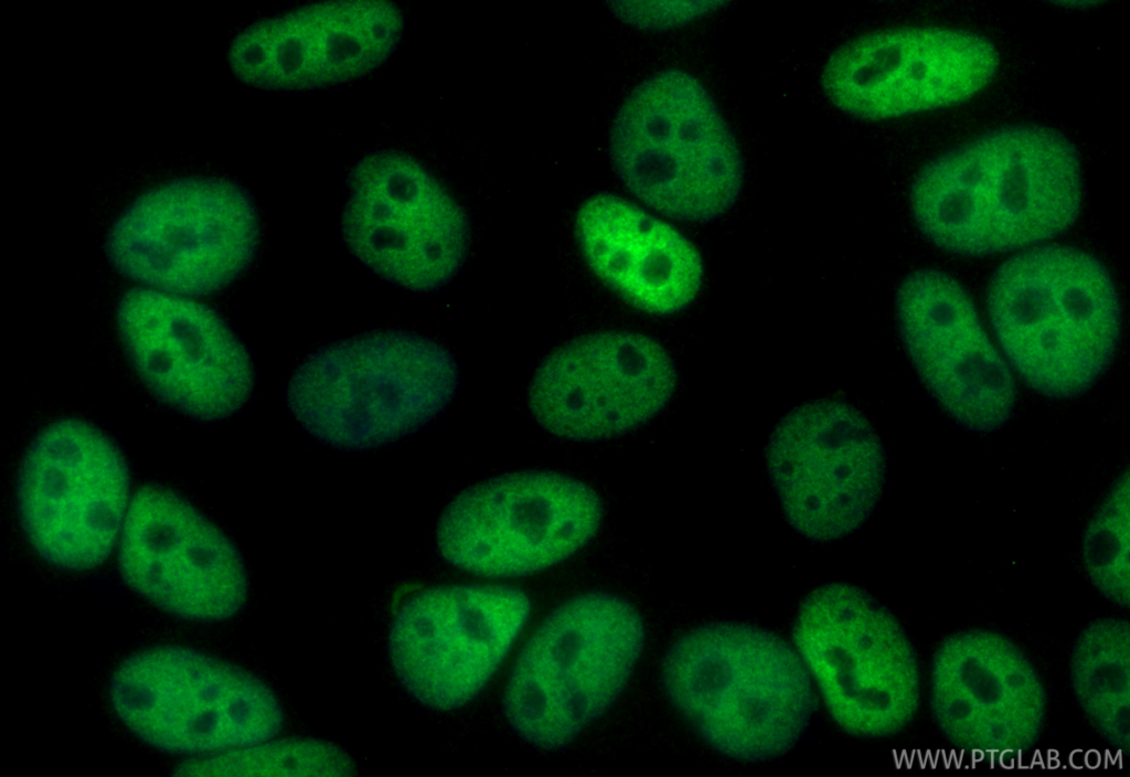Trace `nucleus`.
<instances>
[{
  "mask_svg": "<svg viewBox=\"0 0 1130 777\" xmlns=\"http://www.w3.org/2000/svg\"><path fill=\"white\" fill-rule=\"evenodd\" d=\"M909 205L920 233L966 257L1020 252L1070 228L1083 205L1081 160L1059 130L1010 124L926 162Z\"/></svg>",
  "mask_w": 1130,
  "mask_h": 777,
  "instance_id": "obj_1",
  "label": "nucleus"
},
{
  "mask_svg": "<svg viewBox=\"0 0 1130 777\" xmlns=\"http://www.w3.org/2000/svg\"><path fill=\"white\" fill-rule=\"evenodd\" d=\"M987 312L1009 366L1034 392L1055 400L1095 385L1122 330L1109 270L1095 255L1065 244H1040L1003 262L989 283Z\"/></svg>",
  "mask_w": 1130,
  "mask_h": 777,
  "instance_id": "obj_2",
  "label": "nucleus"
},
{
  "mask_svg": "<svg viewBox=\"0 0 1130 777\" xmlns=\"http://www.w3.org/2000/svg\"><path fill=\"white\" fill-rule=\"evenodd\" d=\"M661 682L696 735L740 762L789 752L817 707L811 678L795 647L739 622H712L679 637L663 657Z\"/></svg>",
  "mask_w": 1130,
  "mask_h": 777,
  "instance_id": "obj_3",
  "label": "nucleus"
},
{
  "mask_svg": "<svg viewBox=\"0 0 1130 777\" xmlns=\"http://www.w3.org/2000/svg\"><path fill=\"white\" fill-rule=\"evenodd\" d=\"M458 386V364L441 343L414 332L381 331L307 356L289 379L287 403L323 445L371 450L426 426Z\"/></svg>",
  "mask_w": 1130,
  "mask_h": 777,
  "instance_id": "obj_4",
  "label": "nucleus"
},
{
  "mask_svg": "<svg viewBox=\"0 0 1130 777\" xmlns=\"http://www.w3.org/2000/svg\"><path fill=\"white\" fill-rule=\"evenodd\" d=\"M609 155L641 205L678 222L716 221L745 184L734 132L706 86L681 68L658 71L632 88L611 123Z\"/></svg>",
  "mask_w": 1130,
  "mask_h": 777,
  "instance_id": "obj_5",
  "label": "nucleus"
},
{
  "mask_svg": "<svg viewBox=\"0 0 1130 777\" xmlns=\"http://www.w3.org/2000/svg\"><path fill=\"white\" fill-rule=\"evenodd\" d=\"M644 642L643 619L625 598L589 592L563 602L514 660L502 695L508 724L536 749L565 747L623 694Z\"/></svg>",
  "mask_w": 1130,
  "mask_h": 777,
  "instance_id": "obj_6",
  "label": "nucleus"
},
{
  "mask_svg": "<svg viewBox=\"0 0 1130 777\" xmlns=\"http://www.w3.org/2000/svg\"><path fill=\"white\" fill-rule=\"evenodd\" d=\"M109 702L139 741L169 754L206 757L279 734L276 693L252 672L184 646L136 651L115 669Z\"/></svg>",
  "mask_w": 1130,
  "mask_h": 777,
  "instance_id": "obj_7",
  "label": "nucleus"
},
{
  "mask_svg": "<svg viewBox=\"0 0 1130 777\" xmlns=\"http://www.w3.org/2000/svg\"><path fill=\"white\" fill-rule=\"evenodd\" d=\"M260 220L237 184L183 175L152 185L116 216L105 242L111 266L146 287L202 297L233 284L253 263Z\"/></svg>",
  "mask_w": 1130,
  "mask_h": 777,
  "instance_id": "obj_8",
  "label": "nucleus"
},
{
  "mask_svg": "<svg viewBox=\"0 0 1130 777\" xmlns=\"http://www.w3.org/2000/svg\"><path fill=\"white\" fill-rule=\"evenodd\" d=\"M792 639L843 731L886 737L915 717L921 696L916 651L893 614L863 589L846 583L815 588L799 607Z\"/></svg>",
  "mask_w": 1130,
  "mask_h": 777,
  "instance_id": "obj_9",
  "label": "nucleus"
},
{
  "mask_svg": "<svg viewBox=\"0 0 1130 777\" xmlns=\"http://www.w3.org/2000/svg\"><path fill=\"white\" fill-rule=\"evenodd\" d=\"M603 502L585 481L550 470L498 475L457 494L443 511L436 545L452 567L518 578L572 557L598 533Z\"/></svg>",
  "mask_w": 1130,
  "mask_h": 777,
  "instance_id": "obj_10",
  "label": "nucleus"
},
{
  "mask_svg": "<svg viewBox=\"0 0 1130 777\" xmlns=\"http://www.w3.org/2000/svg\"><path fill=\"white\" fill-rule=\"evenodd\" d=\"M131 497L121 450L78 418L43 427L26 447L15 480L26 541L42 561L67 572L96 568L110 556Z\"/></svg>",
  "mask_w": 1130,
  "mask_h": 777,
  "instance_id": "obj_11",
  "label": "nucleus"
},
{
  "mask_svg": "<svg viewBox=\"0 0 1130 777\" xmlns=\"http://www.w3.org/2000/svg\"><path fill=\"white\" fill-rule=\"evenodd\" d=\"M520 588L447 584L420 589L395 611L387 637L393 672L415 701L450 712L491 682L531 616Z\"/></svg>",
  "mask_w": 1130,
  "mask_h": 777,
  "instance_id": "obj_12",
  "label": "nucleus"
},
{
  "mask_svg": "<svg viewBox=\"0 0 1130 777\" xmlns=\"http://www.w3.org/2000/svg\"><path fill=\"white\" fill-rule=\"evenodd\" d=\"M342 231L369 269L419 292L449 284L471 242L457 199L419 160L397 150L371 152L352 169Z\"/></svg>",
  "mask_w": 1130,
  "mask_h": 777,
  "instance_id": "obj_13",
  "label": "nucleus"
},
{
  "mask_svg": "<svg viewBox=\"0 0 1130 777\" xmlns=\"http://www.w3.org/2000/svg\"><path fill=\"white\" fill-rule=\"evenodd\" d=\"M766 461L786 520L818 542L859 529L886 482V454L875 428L856 407L834 398L788 412L768 440Z\"/></svg>",
  "mask_w": 1130,
  "mask_h": 777,
  "instance_id": "obj_14",
  "label": "nucleus"
},
{
  "mask_svg": "<svg viewBox=\"0 0 1130 777\" xmlns=\"http://www.w3.org/2000/svg\"><path fill=\"white\" fill-rule=\"evenodd\" d=\"M1000 56L980 33L944 25L873 30L827 60L822 89L842 113L888 120L963 103L995 77Z\"/></svg>",
  "mask_w": 1130,
  "mask_h": 777,
  "instance_id": "obj_15",
  "label": "nucleus"
},
{
  "mask_svg": "<svg viewBox=\"0 0 1130 777\" xmlns=\"http://www.w3.org/2000/svg\"><path fill=\"white\" fill-rule=\"evenodd\" d=\"M116 324L135 373L171 408L217 422L249 400L255 385L249 353L205 304L139 286L119 299Z\"/></svg>",
  "mask_w": 1130,
  "mask_h": 777,
  "instance_id": "obj_16",
  "label": "nucleus"
},
{
  "mask_svg": "<svg viewBox=\"0 0 1130 777\" xmlns=\"http://www.w3.org/2000/svg\"><path fill=\"white\" fill-rule=\"evenodd\" d=\"M116 549L125 584L173 617L225 621L247 602L237 546L172 489L148 485L132 493Z\"/></svg>",
  "mask_w": 1130,
  "mask_h": 777,
  "instance_id": "obj_17",
  "label": "nucleus"
},
{
  "mask_svg": "<svg viewBox=\"0 0 1130 777\" xmlns=\"http://www.w3.org/2000/svg\"><path fill=\"white\" fill-rule=\"evenodd\" d=\"M676 386L674 361L660 342L640 332L605 330L575 338L546 355L531 379L527 402L550 434L596 441L657 417Z\"/></svg>",
  "mask_w": 1130,
  "mask_h": 777,
  "instance_id": "obj_18",
  "label": "nucleus"
},
{
  "mask_svg": "<svg viewBox=\"0 0 1130 777\" xmlns=\"http://www.w3.org/2000/svg\"><path fill=\"white\" fill-rule=\"evenodd\" d=\"M895 311L905 351L945 413L979 434L1004 427L1015 408L1013 374L966 288L920 268L899 284Z\"/></svg>",
  "mask_w": 1130,
  "mask_h": 777,
  "instance_id": "obj_19",
  "label": "nucleus"
},
{
  "mask_svg": "<svg viewBox=\"0 0 1130 777\" xmlns=\"http://www.w3.org/2000/svg\"><path fill=\"white\" fill-rule=\"evenodd\" d=\"M934 721L962 752L1024 753L1047 715V692L1027 654L1010 638L971 628L946 637L929 672Z\"/></svg>",
  "mask_w": 1130,
  "mask_h": 777,
  "instance_id": "obj_20",
  "label": "nucleus"
},
{
  "mask_svg": "<svg viewBox=\"0 0 1130 777\" xmlns=\"http://www.w3.org/2000/svg\"><path fill=\"white\" fill-rule=\"evenodd\" d=\"M401 10L383 0L315 2L254 22L233 40L228 60L244 82L305 89L361 77L393 53Z\"/></svg>",
  "mask_w": 1130,
  "mask_h": 777,
  "instance_id": "obj_21",
  "label": "nucleus"
},
{
  "mask_svg": "<svg viewBox=\"0 0 1130 777\" xmlns=\"http://www.w3.org/2000/svg\"><path fill=\"white\" fill-rule=\"evenodd\" d=\"M574 228L593 274L633 309L668 317L697 298L705 274L702 255L663 216L622 195L599 192L582 203Z\"/></svg>",
  "mask_w": 1130,
  "mask_h": 777,
  "instance_id": "obj_22",
  "label": "nucleus"
},
{
  "mask_svg": "<svg viewBox=\"0 0 1130 777\" xmlns=\"http://www.w3.org/2000/svg\"><path fill=\"white\" fill-rule=\"evenodd\" d=\"M1130 627L1100 618L1077 637L1069 662L1075 698L1108 747L1127 749L1130 739Z\"/></svg>",
  "mask_w": 1130,
  "mask_h": 777,
  "instance_id": "obj_23",
  "label": "nucleus"
},
{
  "mask_svg": "<svg viewBox=\"0 0 1130 777\" xmlns=\"http://www.w3.org/2000/svg\"><path fill=\"white\" fill-rule=\"evenodd\" d=\"M349 756L338 746L315 738H277V735L215 755L190 758L177 767L179 775L221 776H345L352 773Z\"/></svg>",
  "mask_w": 1130,
  "mask_h": 777,
  "instance_id": "obj_24",
  "label": "nucleus"
},
{
  "mask_svg": "<svg viewBox=\"0 0 1130 777\" xmlns=\"http://www.w3.org/2000/svg\"><path fill=\"white\" fill-rule=\"evenodd\" d=\"M1081 558L1096 589L1111 603L1128 608L1129 475L1112 486L1089 521L1081 542Z\"/></svg>",
  "mask_w": 1130,
  "mask_h": 777,
  "instance_id": "obj_25",
  "label": "nucleus"
},
{
  "mask_svg": "<svg viewBox=\"0 0 1130 777\" xmlns=\"http://www.w3.org/2000/svg\"><path fill=\"white\" fill-rule=\"evenodd\" d=\"M724 4L723 1H616L610 7L628 24L667 30L703 18Z\"/></svg>",
  "mask_w": 1130,
  "mask_h": 777,
  "instance_id": "obj_26",
  "label": "nucleus"
}]
</instances>
